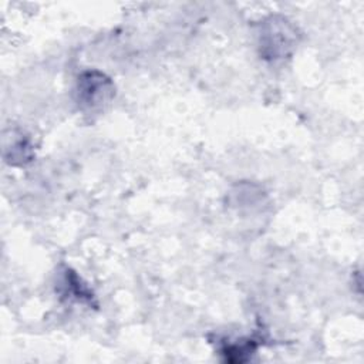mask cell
Returning a JSON list of instances; mask_svg holds the SVG:
<instances>
[{
  "mask_svg": "<svg viewBox=\"0 0 364 364\" xmlns=\"http://www.w3.org/2000/svg\"><path fill=\"white\" fill-rule=\"evenodd\" d=\"M114 95V85L104 74L88 71L78 78L77 101L82 108H98Z\"/></svg>",
  "mask_w": 364,
  "mask_h": 364,
  "instance_id": "6da1fadb",
  "label": "cell"
},
{
  "mask_svg": "<svg viewBox=\"0 0 364 364\" xmlns=\"http://www.w3.org/2000/svg\"><path fill=\"white\" fill-rule=\"evenodd\" d=\"M286 21L272 20L266 24L264 31L260 34V47L266 58H283L293 48L296 37Z\"/></svg>",
  "mask_w": 364,
  "mask_h": 364,
  "instance_id": "7a4b0ae2",
  "label": "cell"
}]
</instances>
